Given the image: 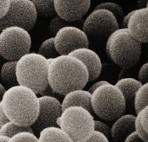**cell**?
<instances>
[{
  "label": "cell",
  "instance_id": "cell-16",
  "mask_svg": "<svg viewBox=\"0 0 148 142\" xmlns=\"http://www.w3.org/2000/svg\"><path fill=\"white\" fill-rule=\"evenodd\" d=\"M91 96L88 91L76 90L65 95L61 103L62 111L69 107L78 106L87 109L92 115L94 112L91 106Z\"/></svg>",
  "mask_w": 148,
  "mask_h": 142
},
{
  "label": "cell",
  "instance_id": "cell-20",
  "mask_svg": "<svg viewBox=\"0 0 148 142\" xmlns=\"http://www.w3.org/2000/svg\"><path fill=\"white\" fill-rule=\"evenodd\" d=\"M148 106L143 108L135 117V132L145 142H148Z\"/></svg>",
  "mask_w": 148,
  "mask_h": 142
},
{
  "label": "cell",
  "instance_id": "cell-26",
  "mask_svg": "<svg viewBox=\"0 0 148 142\" xmlns=\"http://www.w3.org/2000/svg\"><path fill=\"white\" fill-rule=\"evenodd\" d=\"M72 26L71 22L62 19L58 15H56L51 20L48 25L49 33L52 35H55L57 32L63 27Z\"/></svg>",
  "mask_w": 148,
  "mask_h": 142
},
{
  "label": "cell",
  "instance_id": "cell-39",
  "mask_svg": "<svg viewBox=\"0 0 148 142\" xmlns=\"http://www.w3.org/2000/svg\"><path fill=\"white\" fill-rule=\"evenodd\" d=\"M1 124H0V127H1Z\"/></svg>",
  "mask_w": 148,
  "mask_h": 142
},
{
  "label": "cell",
  "instance_id": "cell-21",
  "mask_svg": "<svg viewBox=\"0 0 148 142\" xmlns=\"http://www.w3.org/2000/svg\"><path fill=\"white\" fill-rule=\"evenodd\" d=\"M37 16L43 17H49L57 15L53 0H33Z\"/></svg>",
  "mask_w": 148,
  "mask_h": 142
},
{
  "label": "cell",
  "instance_id": "cell-37",
  "mask_svg": "<svg viewBox=\"0 0 148 142\" xmlns=\"http://www.w3.org/2000/svg\"><path fill=\"white\" fill-rule=\"evenodd\" d=\"M138 3L139 5V7L140 8H146L148 6V2L146 1H138Z\"/></svg>",
  "mask_w": 148,
  "mask_h": 142
},
{
  "label": "cell",
  "instance_id": "cell-30",
  "mask_svg": "<svg viewBox=\"0 0 148 142\" xmlns=\"http://www.w3.org/2000/svg\"><path fill=\"white\" fill-rule=\"evenodd\" d=\"M84 142H109L108 139L101 133L94 131L92 135Z\"/></svg>",
  "mask_w": 148,
  "mask_h": 142
},
{
  "label": "cell",
  "instance_id": "cell-31",
  "mask_svg": "<svg viewBox=\"0 0 148 142\" xmlns=\"http://www.w3.org/2000/svg\"><path fill=\"white\" fill-rule=\"evenodd\" d=\"M10 5V0L0 1V20L7 14Z\"/></svg>",
  "mask_w": 148,
  "mask_h": 142
},
{
  "label": "cell",
  "instance_id": "cell-7",
  "mask_svg": "<svg viewBox=\"0 0 148 142\" xmlns=\"http://www.w3.org/2000/svg\"><path fill=\"white\" fill-rule=\"evenodd\" d=\"M32 44L31 35L26 29L10 26L0 32V54L8 61H17L29 53Z\"/></svg>",
  "mask_w": 148,
  "mask_h": 142
},
{
  "label": "cell",
  "instance_id": "cell-33",
  "mask_svg": "<svg viewBox=\"0 0 148 142\" xmlns=\"http://www.w3.org/2000/svg\"><path fill=\"white\" fill-rule=\"evenodd\" d=\"M108 83H109L108 81H104V80L98 81V82H95V84H94L90 88H89L88 90V91L90 94H92L94 92V90H95L98 88H99V86H101V85H103L106 84H108Z\"/></svg>",
  "mask_w": 148,
  "mask_h": 142
},
{
  "label": "cell",
  "instance_id": "cell-17",
  "mask_svg": "<svg viewBox=\"0 0 148 142\" xmlns=\"http://www.w3.org/2000/svg\"><path fill=\"white\" fill-rule=\"evenodd\" d=\"M114 85L123 94L125 101L126 108H134L135 95L137 90L141 87V83L132 77H123L118 80Z\"/></svg>",
  "mask_w": 148,
  "mask_h": 142
},
{
  "label": "cell",
  "instance_id": "cell-22",
  "mask_svg": "<svg viewBox=\"0 0 148 142\" xmlns=\"http://www.w3.org/2000/svg\"><path fill=\"white\" fill-rule=\"evenodd\" d=\"M148 83L142 85L135 93L134 108L136 115L143 108L148 106Z\"/></svg>",
  "mask_w": 148,
  "mask_h": 142
},
{
  "label": "cell",
  "instance_id": "cell-32",
  "mask_svg": "<svg viewBox=\"0 0 148 142\" xmlns=\"http://www.w3.org/2000/svg\"><path fill=\"white\" fill-rule=\"evenodd\" d=\"M124 142H145L138 136L137 133L134 132L130 134L125 139Z\"/></svg>",
  "mask_w": 148,
  "mask_h": 142
},
{
  "label": "cell",
  "instance_id": "cell-18",
  "mask_svg": "<svg viewBox=\"0 0 148 142\" xmlns=\"http://www.w3.org/2000/svg\"><path fill=\"white\" fill-rule=\"evenodd\" d=\"M16 63L17 61H7L1 68L0 77L6 90L18 85L16 75Z\"/></svg>",
  "mask_w": 148,
  "mask_h": 142
},
{
  "label": "cell",
  "instance_id": "cell-29",
  "mask_svg": "<svg viewBox=\"0 0 148 142\" xmlns=\"http://www.w3.org/2000/svg\"><path fill=\"white\" fill-rule=\"evenodd\" d=\"M148 63H146L141 66L138 74V81L141 83V85L148 83Z\"/></svg>",
  "mask_w": 148,
  "mask_h": 142
},
{
  "label": "cell",
  "instance_id": "cell-36",
  "mask_svg": "<svg viewBox=\"0 0 148 142\" xmlns=\"http://www.w3.org/2000/svg\"><path fill=\"white\" fill-rule=\"evenodd\" d=\"M5 91H6V88H4V86L1 83H0V102H1L3 95L4 94Z\"/></svg>",
  "mask_w": 148,
  "mask_h": 142
},
{
  "label": "cell",
  "instance_id": "cell-13",
  "mask_svg": "<svg viewBox=\"0 0 148 142\" xmlns=\"http://www.w3.org/2000/svg\"><path fill=\"white\" fill-rule=\"evenodd\" d=\"M148 7L134 10L127 26L130 35L141 43L148 41Z\"/></svg>",
  "mask_w": 148,
  "mask_h": 142
},
{
  "label": "cell",
  "instance_id": "cell-19",
  "mask_svg": "<svg viewBox=\"0 0 148 142\" xmlns=\"http://www.w3.org/2000/svg\"><path fill=\"white\" fill-rule=\"evenodd\" d=\"M38 142H73L60 128L48 127L43 129L38 138Z\"/></svg>",
  "mask_w": 148,
  "mask_h": 142
},
{
  "label": "cell",
  "instance_id": "cell-14",
  "mask_svg": "<svg viewBox=\"0 0 148 142\" xmlns=\"http://www.w3.org/2000/svg\"><path fill=\"white\" fill-rule=\"evenodd\" d=\"M68 55L75 56L86 65L88 72V81L97 79L101 74L102 64L99 56L89 48L75 49Z\"/></svg>",
  "mask_w": 148,
  "mask_h": 142
},
{
  "label": "cell",
  "instance_id": "cell-25",
  "mask_svg": "<svg viewBox=\"0 0 148 142\" xmlns=\"http://www.w3.org/2000/svg\"><path fill=\"white\" fill-rule=\"evenodd\" d=\"M98 9H104L110 11L113 14L118 23L121 22V20H123L124 12L122 8L118 4L114 2H103L98 5L94 8V10Z\"/></svg>",
  "mask_w": 148,
  "mask_h": 142
},
{
  "label": "cell",
  "instance_id": "cell-10",
  "mask_svg": "<svg viewBox=\"0 0 148 142\" xmlns=\"http://www.w3.org/2000/svg\"><path fill=\"white\" fill-rule=\"evenodd\" d=\"M40 110L38 116L31 126L34 135L39 136L40 132L48 127L60 128L57 121L60 117L62 109L61 102L57 99L49 96H42L38 97Z\"/></svg>",
  "mask_w": 148,
  "mask_h": 142
},
{
  "label": "cell",
  "instance_id": "cell-23",
  "mask_svg": "<svg viewBox=\"0 0 148 142\" xmlns=\"http://www.w3.org/2000/svg\"><path fill=\"white\" fill-rule=\"evenodd\" d=\"M23 132H27L34 133L31 126L21 127L10 121L1 125L0 127V135L6 136L9 138L18 133Z\"/></svg>",
  "mask_w": 148,
  "mask_h": 142
},
{
  "label": "cell",
  "instance_id": "cell-12",
  "mask_svg": "<svg viewBox=\"0 0 148 142\" xmlns=\"http://www.w3.org/2000/svg\"><path fill=\"white\" fill-rule=\"evenodd\" d=\"M90 0H55L54 6L57 15L68 22L79 20L87 14L90 6Z\"/></svg>",
  "mask_w": 148,
  "mask_h": 142
},
{
  "label": "cell",
  "instance_id": "cell-5",
  "mask_svg": "<svg viewBox=\"0 0 148 142\" xmlns=\"http://www.w3.org/2000/svg\"><path fill=\"white\" fill-rule=\"evenodd\" d=\"M90 102L94 113L106 121H112L120 117L126 109L125 99L121 90L110 83L94 90Z\"/></svg>",
  "mask_w": 148,
  "mask_h": 142
},
{
  "label": "cell",
  "instance_id": "cell-6",
  "mask_svg": "<svg viewBox=\"0 0 148 142\" xmlns=\"http://www.w3.org/2000/svg\"><path fill=\"white\" fill-rule=\"evenodd\" d=\"M93 115L85 108L72 106L62 111L57 123L73 142H84L94 132Z\"/></svg>",
  "mask_w": 148,
  "mask_h": 142
},
{
  "label": "cell",
  "instance_id": "cell-38",
  "mask_svg": "<svg viewBox=\"0 0 148 142\" xmlns=\"http://www.w3.org/2000/svg\"><path fill=\"white\" fill-rule=\"evenodd\" d=\"M9 138L6 136L4 135H0V142H7Z\"/></svg>",
  "mask_w": 148,
  "mask_h": 142
},
{
  "label": "cell",
  "instance_id": "cell-1",
  "mask_svg": "<svg viewBox=\"0 0 148 142\" xmlns=\"http://www.w3.org/2000/svg\"><path fill=\"white\" fill-rule=\"evenodd\" d=\"M88 76L87 69L83 63L70 55H60L51 61L48 68L49 87L62 96L83 89L88 82Z\"/></svg>",
  "mask_w": 148,
  "mask_h": 142
},
{
  "label": "cell",
  "instance_id": "cell-3",
  "mask_svg": "<svg viewBox=\"0 0 148 142\" xmlns=\"http://www.w3.org/2000/svg\"><path fill=\"white\" fill-rule=\"evenodd\" d=\"M49 62L40 54L28 53L17 60L16 75L18 84L42 94L49 86L47 78Z\"/></svg>",
  "mask_w": 148,
  "mask_h": 142
},
{
  "label": "cell",
  "instance_id": "cell-2",
  "mask_svg": "<svg viewBox=\"0 0 148 142\" xmlns=\"http://www.w3.org/2000/svg\"><path fill=\"white\" fill-rule=\"evenodd\" d=\"M1 103L9 121L21 127L31 126L38 116V97L24 86L18 85L6 90Z\"/></svg>",
  "mask_w": 148,
  "mask_h": 142
},
{
  "label": "cell",
  "instance_id": "cell-4",
  "mask_svg": "<svg viewBox=\"0 0 148 142\" xmlns=\"http://www.w3.org/2000/svg\"><path fill=\"white\" fill-rule=\"evenodd\" d=\"M108 58L124 69L133 67L139 61L141 43L129 33L127 28H119L107 39L106 46Z\"/></svg>",
  "mask_w": 148,
  "mask_h": 142
},
{
  "label": "cell",
  "instance_id": "cell-34",
  "mask_svg": "<svg viewBox=\"0 0 148 142\" xmlns=\"http://www.w3.org/2000/svg\"><path fill=\"white\" fill-rule=\"evenodd\" d=\"M9 120L7 118L5 113H4V111L3 110L1 102H0V124L2 125L6 122H8Z\"/></svg>",
  "mask_w": 148,
  "mask_h": 142
},
{
  "label": "cell",
  "instance_id": "cell-24",
  "mask_svg": "<svg viewBox=\"0 0 148 142\" xmlns=\"http://www.w3.org/2000/svg\"><path fill=\"white\" fill-rule=\"evenodd\" d=\"M38 54L42 55L47 59H54L60 55L54 46V37L47 39L40 44Z\"/></svg>",
  "mask_w": 148,
  "mask_h": 142
},
{
  "label": "cell",
  "instance_id": "cell-11",
  "mask_svg": "<svg viewBox=\"0 0 148 142\" xmlns=\"http://www.w3.org/2000/svg\"><path fill=\"white\" fill-rule=\"evenodd\" d=\"M54 43L60 55H68L75 49L89 47V41L82 29L69 26L62 28L57 32Z\"/></svg>",
  "mask_w": 148,
  "mask_h": 142
},
{
  "label": "cell",
  "instance_id": "cell-8",
  "mask_svg": "<svg viewBox=\"0 0 148 142\" xmlns=\"http://www.w3.org/2000/svg\"><path fill=\"white\" fill-rule=\"evenodd\" d=\"M119 28V24L113 14L107 10L98 9L94 10L86 18L82 31L88 39L101 40L108 38Z\"/></svg>",
  "mask_w": 148,
  "mask_h": 142
},
{
  "label": "cell",
  "instance_id": "cell-9",
  "mask_svg": "<svg viewBox=\"0 0 148 142\" xmlns=\"http://www.w3.org/2000/svg\"><path fill=\"white\" fill-rule=\"evenodd\" d=\"M37 14L33 2L30 0H10L9 10L0 20V31L5 27L17 26L27 31L36 24Z\"/></svg>",
  "mask_w": 148,
  "mask_h": 142
},
{
  "label": "cell",
  "instance_id": "cell-27",
  "mask_svg": "<svg viewBox=\"0 0 148 142\" xmlns=\"http://www.w3.org/2000/svg\"><path fill=\"white\" fill-rule=\"evenodd\" d=\"M7 142H38V139L34 133L23 132L10 138Z\"/></svg>",
  "mask_w": 148,
  "mask_h": 142
},
{
  "label": "cell",
  "instance_id": "cell-15",
  "mask_svg": "<svg viewBox=\"0 0 148 142\" xmlns=\"http://www.w3.org/2000/svg\"><path fill=\"white\" fill-rule=\"evenodd\" d=\"M135 116L125 115L118 118L111 128V136L115 142H124L132 133L135 132Z\"/></svg>",
  "mask_w": 148,
  "mask_h": 142
},
{
  "label": "cell",
  "instance_id": "cell-28",
  "mask_svg": "<svg viewBox=\"0 0 148 142\" xmlns=\"http://www.w3.org/2000/svg\"><path fill=\"white\" fill-rule=\"evenodd\" d=\"M94 130L101 133L108 139L111 136V128L104 122L94 120Z\"/></svg>",
  "mask_w": 148,
  "mask_h": 142
},
{
  "label": "cell",
  "instance_id": "cell-35",
  "mask_svg": "<svg viewBox=\"0 0 148 142\" xmlns=\"http://www.w3.org/2000/svg\"><path fill=\"white\" fill-rule=\"evenodd\" d=\"M134 12V11H132L130 12H129L125 16H124L122 20V22H121V27L123 28H127V23H128V20L130 18V17L132 16V14H133Z\"/></svg>",
  "mask_w": 148,
  "mask_h": 142
}]
</instances>
